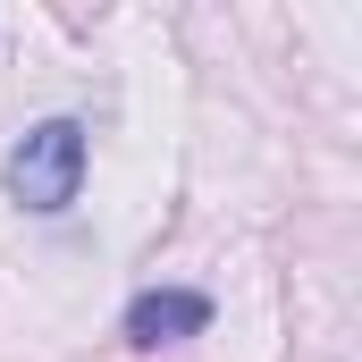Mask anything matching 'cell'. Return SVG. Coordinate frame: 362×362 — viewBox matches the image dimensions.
<instances>
[{"label":"cell","mask_w":362,"mask_h":362,"mask_svg":"<svg viewBox=\"0 0 362 362\" xmlns=\"http://www.w3.org/2000/svg\"><path fill=\"white\" fill-rule=\"evenodd\" d=\"M8 194H17L25 211L59 219V211L85 194V127H76V118H42V127H25L17 152H8Z\"/></svg>","instance_id":"cell-1"},{"label":"cell","mask_w":362,"mask_h":362,"mask_svg":"<svg viewBox=\"0 0 362 362\" xmlns=\"http://www.w3.org/2000/svg\"><path fill=\"white\" fill-rule=\"evenodd\" d=\"M211 329V295L202 286H144L127 303V346H177Z\"/></svg>","instance_id":"cell-2"}]
</instances>
